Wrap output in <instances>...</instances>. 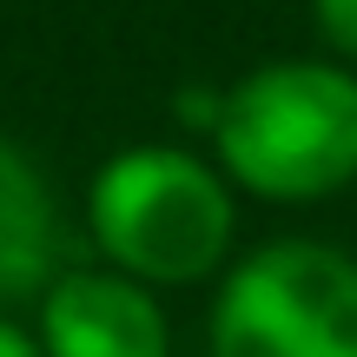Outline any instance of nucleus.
Returning <instances> with one entry per match:
<instances>
[{
	"instance_id": "obj_3",
	"label": "nucleus",
	"mask_w": 357,
	"mask_h": 357,
	"mask_svg": "<svg viewBox=\"0 0 357 357\" xmlns=\"http://www.w3.org/2000/svg\"><path fill=\"white\" fill-rule=\"evenodd\" d=\"M205 357H357V258L324 238H265L218 278Z\"/></svg>"
},
{
	"instance_id": "obj_2",
	"label": "nucleus",
	"mask_w": 357,
	"mask_h": 357,
	"mask_svg": "<svg viewBox=\"0 0 357 357\" xmlns=\"http://www.w3.org/2000/svg\"><path fill=\"white\" fill-rule=\"evenodd\" d=\"M86 238L100 265L126 278L178 291V284L225 278L238 238V192L212 153L192 146H119L86 178Z\"/></svg>"
},
{
	"instance_id": "obj_5",
	"label": "nucleus",
	"mask_w": 357,
	"mask_h": 357,
	"mask_svg": "<svg viewBox=\"0 0 357 357\" xmlns=\"http://www.w3.org/2000/svg\"><path fill=\"white\" fill-rule=\"evenodd\" d=\"M66 258V225L53 178L20 139L0 132V311L7 305H40Z\"/></svg>"
},
{
	"instance_id": "obj_4",
	"label": "nucleus",
	"mask_w": 357,
	"mask_h": 357,
	"mask_svg": "<svg viewBox=\"0 0 357 357\" xmlns=\"http://www.w3.org/2000/svg\"><path fill=\"white\" fill-rule=\"evenodd\" d=\"M47 357H172V318L153 284L113 265H66L33 305Z\"/></svg>"
},
{
	"instance_id": "obj_1",
	"label": "nucleus",
	"mask_w": 357,
	"mask_h": 357,
	"mask_svg": "<svg viewBox=\"0 0 357 357\" xmlns=\"http://www.w3.org/2000/svg\"><path fill=\"white\" fill-rule=\"evenodd\" d=\"M205 146L238 199H331L357 178V66L331 53L252 66L218 86V126Z\"/></svg>"
},
{
	"instance_id": "obj_7",
	"label": "nucleus",
	"mask_w": 357,
	"mask_h": 357,
	"mask_svg": "<svg viewBox=\"0 0 357 357\" xmlns=\"http://www.w3.org/2000/svg\"><path fill=\"white\" fill-rule=\"evenodd\" d=\"M0 357H47L33 337V324H13L7 311H0Z\"/></svg>"
},
{
	"instance_id": "obj_6",
	"label": "nucleus",
	"mask_w": 357,
	"mask_h": 357,
	"mask_svg": "<svg viewBox=\"0 0 357 357\" xmlns=\"http://www.w3.org/2000/svg\"><path fill=\"white\" fill-rule=\"evenodd\" d=\"M311 33L324 40L331 60L357 66V0H311Z\"/></svg>"
}]
</instances>
